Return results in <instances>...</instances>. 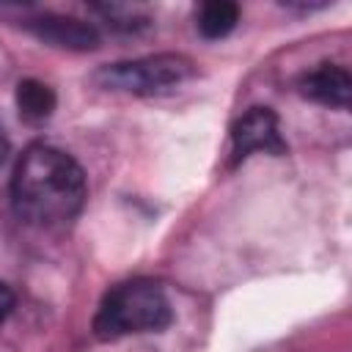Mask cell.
Listing matches in <instances>:
<instances>
[{
  "label": "cell",
  "instance_id": "obj_5",
  "mask_svg": "<svg viewBox=\"0 0 352 352\" xmlns=\"http://www.w3.org/2000/svg\"><path fill=\"white\" fill-rule=\"evenodd\" d=\"M297 88L311 102L346 110L349 107V96H352V77L338 63H319L316 69H311V72H305L300 77Z\"/></svg>",
  "mask_w": 352,
  "mask_h": 352
},
{
  "label": "cell",
  "instance_id": "obj_2",
  "mask_svg": "<svg viewBox=\"0 0 352 352\" xmlns=\"http://www.w3.org/2000/svg\"><path fill=\"white\" fill-rule=\"evenodd\" d=\"M170 302L160 283L154 280H124L113 286L94 316V336L102 341H116L132 333H157L170 324Z\"/></svg>",
  "mask_w": 352,
  "mask_h": 352
},
{
  "label": "cell",
  "instance_id": "obj_9",
  "mask_svg": "<svg viewBox=\"0 0 352 352\" xmlns=\"http://www.w3.org/2000/svg\"><path fill=\"white\" fill-rule=\"evenodd\" d=\"M110 28L116 30H124V33H132V30H140L148 25V11L143 6H129V3H104V6H94Z\"/></svg>",
  "mask_w": 352,
  "mask_h": 352
},
{
  "label": "cell",
  "instance_id": "obj_7",
  "mask_svg": "<svg viewBox=\"0 0 352 352\" xmlns=\"http://www.w3.org/2000/svg\"><path fill=\"white\" fill-rule=\"evenodd\" d=\"M16 110L28 124H44L55 110V91L41 80H22L16 85Z\"/></svg>",
  "mask_w": 352,
  "mask_h": 352
},
{
  "label": "cell",
  "instance_id": "obj_1",
  "mask_svg": "<svg viewBox=\"0 0 352 352\" xmlns=\"http://www.w3.org/2000/svg\"><path fill=\"white\" fill-rule=\"evenodd\" d=\"M85 195L82 168L58 146L33 143L14 168L11 204L16 214L33 226L55 228L72 223L80 214Z\"/></svg>",
  "mask_w": 352,
  "mask_h": 352
},
{
  "label": "cell",
  "instance_id": "obj_4",
  "mask_svg": "<svg viewBox=\"0 0 352 352\" xmlns=\"http://www.w3.org/2000/svg\"><path fill=\"white\" fill-rule=\"evenodd\" d=\"M256 151L272 157L286 154V140L280 135L278 116L270 107H250L231 126V162L236 165Z\"/></svg>",
  "mask_w": 352,
  "mask_h": 352
},
{
  "label": "cell",
  "instance_id": "obj_3",
  "mask_svg": "<svg viewBox=\"0 0 352 352\" xmlns=\"http://www.w3.org/2000/svg\"><path fill=\"white\" fill-rule=\"evenodd\" d=\"M192 60L176 52H162V55H146L138 60H121L102 66L94 80L107 88V91H121L132 96H154L165 94L184 80L192 77Z\"/></svg>",
  "mask_w": 352,
  "mask_h": 352
},
{
  "label": "cell",
  "instance_id": "obj_10",
  "mask_svg": "<svg viewBox=\"0 0 352 352\" xmlns=\"http://www.w3.org/2000/svg\"><path fill=\"white\" fill-rule=\"evenodd\" d=\"M11 308H14V292L0 280V319H6L11 314Z\"/></svg>",
  "mask_w": 352,
  "mask_h": 352
},
{
  "label": "cell",
  "instance_id": "obj_8",
  "mask_svg": "<svg viewBox=\"0 0 352 352\" xmlns=\"http://www.w3.org/2000/svg\"><path fill=\"white\" fill-rule=\"evenodd\" d=\"M236 22H239V6L228 3V0L204 3L195 14V25H198L204 38H223L234 30Z\"/></svg>",
  "mask_w": 352,
  "mask_h": 352
},
{
  "label": "cell",
  "instance_id": "obj_6",
  "mask_svg": "<svg viewBox=\"0 0 352 352\" xmlns=\"http://www.w3.org/2000/svg\"><path fill=\"white\" fill-rule=\"evenodd\" d=\"M28 28L55 44V47H69V50H94L99 44V33L91 22L74 19V16H58V14H44L38 19H30Z\"/></svg>",
  "mask_w": 352,
  "mask_h": 352
},
{
  "label": "cell",
  "instance_id": "obj_11",
  "mask_svg": "<svg viewBox=\"0 0 352 352\" xmlns=\"http://www.w3.org/2000/svg\"><path fill=\"white\" fill-rule=\"evenodd\" d=\"M6 154H8V140H6V135H3V129H0V165L6 162Z\"/></svg>",
  "mask_w": 352,
  "mask_h": 352
}]
</instances>
